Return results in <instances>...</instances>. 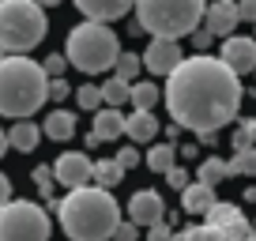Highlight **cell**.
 I'll use <instances>...</instances> for the list:
<instances>
[{
    "label": "cell",
    "mask_w": 256,
    "mask_h": 241,
    "mask_svg": "<svg viewBox=\"0 0 256 241\" xmlns=\"http://www.w3.org/2000/svg\"><path fill=\"white\" fill-rule=\"evenodd\" d=\"M166 110L181 128L196 136H215L241 110V80L222 56L196 53L166 76Z\"/></svg>",
    "instance_id": "cell-1"
},
{
    "label": "cell",
    "mask_w": 256,
    "mask_h": 241,
    "mask_svg": "<svg viewBox=\"0 0 256 241\" xmlns=\"http://www.w3.org/2000/svg\"><path fill=\"white\" fill-rule=\"evenodd\" d=\"M56 218L68 241H110L120 222V204L102 185L68 188V196L56 200Z\"/></svg>",
    "instance_id": "cell-2"
},
{
    "label": "cell",
    "mask_w": 256,
    "mask_h": 241,
    "mask_svg": "<svg viewBox=\"0 0 256 241\" xmlns=\"http://www.w3.org/2000/svg\"><path fill=\"white\" fill-rule=\"evenodd\" d=\"M49 102V76L38 60L8 53L0 60V113L4 117H34Z\"/></svg>",
    "instance_id": "cell-3"
},
{
    "label": "cell",
    "mask_w": 256,
    "mask_h": 241,
    "mask_svg": "<svg viewBox=\"0 0 256 241\" xmlns=\"http://www.w3.org/2000/svg\"><path fill=\"white\" fill-rule=\"evenodd\" d=\"M208 0H136V23L154 38H184L204 23Z\"/></svg>",
    "instance_id": "cell-4"
},
{
    "label": "cell",
    "mask_w": 256,
    "mask_h": 241,
    "mask_svg": "<svg viewBox=\"0 0 256 241\" xmlns=\"http://www.w3.org/2000/svg\"><path fill=\"white\" fill-rule=\"evenodd\" d=\"M117 56H120V42H117V34L110 30V23L87 19V23L72 26V34H68V60H72L80 72L98 76V72L117 64Z\"/></svg>",
    "instance_id": "cell-5"
},
{
    "label": "cell",
    "mask_w": 256,
    "mask_h": 241,
    "mask_svg": "<svg viewBox=\"0 0 256 241\" xmlns=\"http://www.w3.org/2000/svg\"><path fill=\"white\" fill-rule=\"evenodd\" d=\"M49 30L46 8L38 0H0V49L30 53Z\"/></svg>",
    "instance_id": "cell-6"
},
{
    "label": "cell",
    "mask_w": 256,
    "mask_h": 241,
    "mask_svg": "<svg viewBox=\"0 0 256 241\" xmlns=\"http://www.w3.org/2000/svg\"><path fill=\"white\" fill-rule=\"evenodd\" d=\"M53 222L34 200H8L0 208V241H49Z\"/></svg>",
    "instance_id": "cell-7"
},
{
    "label": "cell",
    "mask_w": 256,
    "mask_h": 241,
    "mask_svg": "<svg viewBox=\"0 0 256 241\" xmlns=\"http://www.w3.org/2000/svg\"><path fill=\"white\" fill-rule=\"evenodd\" d=\"M90 170H94V162L83 151H64L60 158L53 162V177H56V185H64V188L90 185Z\"/></svg>",
    "instance_id": "cell-8"
},
{
    "label": "cell",
    "mask_w": 256,
    "mask_h": 241,
    "mask_svg": "<svg viewBox=\"0 0 256 241\" xmlns=\"http://www.w3.org/2000/svg\"><path fill=\"white\" fill-rule=\"evenodd\" d=\"M181 46H177V38H151V46L144 49V68L154 76H170L177 64H181Z\"/></svg>",
    "instance_id": "cell-9"
},
{
    "label": "cell",
    "mask_w": 256,
    "mask_h": 241,
    "mask_svg": "<svg viewBox=\"0 0 256 241\" xmlns=\"http://www.w3.org/2000/svg\"><path fill=\"white\" fill-rule=\"evenodd\" d=\"M230 64V72L238 76H248L256 72V38H245V34H230L222 42V53H218Z\"/></svg>",
    "instance_id": "cell-10"
},
{
    "label": "cell",
    "mask_w": 256,
    "mask_h": 241,
    "mask_svg": "<svg viewBox=\"0 0 256 241\" xmlns=\"http://www.w3.org/2000/svg\"><path fill=\"white\" fill-rule=\"evenodd\" d=\"M238 0H211L208 12H204V26H208L215 38H230L238 30Z\"/></svg>",
    "instance_id": "cell-11"
},
{
    "label": "cell",
    "mask_w": 256,
    "mask_h": 241,
    "mask_svg": "<svg viewBox=\"0 0 256 241\" xmlns=\"http://www.w3.org/2000/svg\"><path fill=\"white\" fill-rule=\"evenodd\" d=\"M162 215H166V200L158 192H151V188H144V192H136L128 200V218L136 226H154V222H162Z\"/></svg>",
    "instance_id": "cell-12"
},
{
    "label": "cell",
    "mask_w": 256,
    "mask_h": 241,
    "mask_svg": "<svg viewBox=\"0 0 256 241\" xmlns=\"http://www.w3.org/2000/svg\"><path fill=\"white\" fill-rule=\"evenodd\" d=\"M76 8H80L87 19L113 23V19H124L128 12L136 8V0H76Z\"/></svg>",
    "instance_id": "cell-13"
},
{
    "label": "cell",
    "mask_w": 256,
    "mask_h": 241,
    "mask_svg": "<svg viewBox=\"0 0 256 241\" xmlns=\"http://www.w3.org/2000/svg\"><path fill=\"white\" fill-rule=\"evenodd\" d=\"M215 208V185H204V181H188L181 188V211L184 215H208Z\"/></svg>",
    "instance_id": "cell-14"
},
{
    "label": "cell",
    "mask_w": 256,
    "mask_h": 241,
    "mask_svg": "<svg viewBox=\"0 0 256 241\" xmlns=\"http://www.w3.org/2000/svg\"><path fill=\"white\" fill-rule=\"evenodd\" d=\"M90 136H98V144H110V140L124 136V113L117 106H106V110H94V124H90Z\"/></svg>",
    "instance_id": "cell-15"
},
{
    "label": "cell",
    "mask_w": 256,
    "mask_h": 241,
    "mask_svg": "<svg viewBox=\"0 0 256 241\" xmlns=\"http://www.w3.org/2000/svg\"><path fill=\"white\" fill-rule=\"evenodd\" d=\"M124 136L132 140V144H151V140L158 136V117H154L151 110H132L124 117Z\"/></svg>",
    "instance_id": "cell-16"
},
{
    "label": "cell",
    "mask_w": 256,
    "mask_h": 241,
    "mask_svg": "<svg viewBox=\"0 0 256 241\" xmlns=\"http://www.w3.org/2000/svg\"><path fill=\"white\" fill-rule=\"evenodd\" d=\"M42 136H46V140H56V144L72 140V136H76V113L53 110V113L46 117V124H42Z\"/></svg>",
    "instance_id": "cell-17"
},
{
    "label": "cell",
    "mask_w": 256,
    "mask_h": 241,
    "mask_svg": "<svg viewBox=\"0 0 256 241\" xmlns=\"http://www.w3.org/2000/svg\"><path fill=\"white\" fill-rule=\"evenodd\" d=\"M38 136H42L38 124L23 117L8 128V147H16V151H38Z\"/></svg>",
    "instance_id": "cell-18"
},
{
    "label": "cell",
    "mask_w": 256,
    "mask_h": 241,
    "mask_svg": "<svg viewBox=\"0 0 256 241\" xmlns=\"http://www.w3.org/2000/svg\"><path fill=\"white\" fill-rule=\"evenodd\" d=\"M177 154H181V151H177L174 144H154L151 151L144 154V162L154 170V174H166L170 166H177Z\"/></svg>",
    "instance_id": "cell-19"
},
{
    "label": "cell",
    "mask_w": 256,
    "mask_h": 241,
    "mask_svg": "<svg viewBox=\"0 0 256 241\" xmlns=\"http://www.w3.org/2000/svg\"><path fill=\"white\" fill-rule=\"evenodd\" d=\"M90 181H98L102 188H113V185L124 181V170H120L113 158H102V162H94V170H90Z\"/></svg>",
    "instance_id": "cell-20"
},
{
    "label": "cell",
    "mask_w": 256,
    "mask_h": 241,
    "mask_svg": "<svg viewBox=\"0 0 256 241\" xmlns=\"http://www.w3.org/2000/svg\"><path fill=\"white\" fill-rule=\"evenodd\" d=\"M128 98H132V83H128V80L113 76V80L102 83V102H106V106H124Z\"/></svg>",
    "instance_id": "cell-21"
},
{
    "label": "cell",
    "mask_w": 256,
    "mask_h": 241,
    "mask_svg": "<svg viewBox=\"0 0 256 241\" xmlns=\"http://www.w3.org/2000/svg\"><path fill=\"white\" fill-rule=\"evenodd\" d=\"M230 177V166H226L218 154H211V158L200 162V170H196V181H204V185H215V181H226Z\"/></svg>",
    "instance_id": "cell-22"
},
{
    "label": "cell",
    "mask_w": 256,
    "mask_h": 241,
    "mask_svg": "<svg viewBox=\"0 0 256 241\" xmlns=\"http://www.w3.org/2000/svg\"><path fill=\"white\" fill-rule=\"evenodd\" d=\"M226 166H230V177H256V147L234 151V158Z\"/></svg>",
    "instance_id": "cell-23"
},
{
    "label": "cell",
    "mask_w": 256,
    "mask_h": 241,
    "mask_svg": "<svg viewBox=\"0 0 256 241\" xmlns=\"http://www.w3.org/2000/svg\"><path fill=\"white\" fill-rule=\"evenodd\" d=\"M158 83H132V102H136V110H154L158 106Z\"/></svg>",
    "instance_id": "cell-24"
},
{
    "label": "cell",
    "mask_w": 256,
    "mask_h": 241,
    "mask_svg": "<svg viewBox=\"0 0 256 241\" xmlns=\"http://www.w3.org/2000/svg\"><path fill=\"white\" fill-rule=\"evenodd\" d=\"M30 181L38 185V192L46 196V204H53V208H56V200H53V185H56V177H53V166H34Z\"/></svg>",
    "instance_id": "cell-25"
},
{
    "label": "cell",
    "mask_w": 256,
    "mask_h": 241,
    "mask_svg": "<svg viewBox=\"0 0 256 241\" xmlns=\"http://www.w3.org/2000/svg\"><path fill=\"white\" fill-rule=\"evenodd\" d=\"M245 147H256V117L238 120L234 128V151H245Z\"/></svg>",
    "instance_id": "cell-26"
},
{
    "label": "cell",
    "mask_w": 256,
    "mask_h": 241,
    "mask_svg": "<svg viewBox=\"0 0 256 241\" xmlns=\"http://www.w3.org/2000/svg\"><path fill=\"white\" fill-rule=\"evenodd\" d=\"M113 68H117V76H120V80H128V83H132V80L140 76V68H144V56H136V53H120Z\"/></svg>",
    "instance_id": "cell-27"
},
{
    "label": "cell",
    "mask_w": 256,
    "mask_h": 241,
    "mask_svg": "<svg viewBox=\"0 0 256 241\" xmlns=\"http://www.w3.org/2000/svg\"><path fill=\"white\" fill-rule=\"evenodd\" d=\"M76 102H80V110H98L102 106V87H94V83L76 87Z\"/></svg>",
    "instance_id": "cell-28"
},
{
    "label": "cell",
    "mask_w": 256,
    "mask_h": 241,
    "mask_svg": "<svg viewBox=\"0 0 256 241\" xmlns=\"http://www.w3.org/2000/svg\"><path fill=\"white\" fill-rule=\"evenodd\" d=\"M113 162H117V166L128 174V170H136L140 162H144V154H140L136 147H124V151H117V154H113Z\"/></svg>",
    "instance_id": "cell-29"
},
{
    "label": "cell",
    "mask_w": 256,
    "mask_h": 241,
    "mask_svg": "<svg viewBox=\"0 0 256 241\" xmlns=\"http://www.w3.org/2000/svg\"><path fill=\"white\" fill-rule=\"evenodd\" d=\"M42 68H46L49 80H53V76H64V68H68V53H49L46 60H42Z\"/></svg>",
    "instance_id": "cell-30"
},
{
    "label": "cell",
    "mask_w": 256,
    "mask_h": 241,
    "mask_svg": "<svg viewBox=\"0 0 256 241\" xmlns=\"http://www.w3.org/2000/svg\"><path fill=\"white\" fill-rule=\"evenodd\" d=\"M162 177H166V185H170V188H177V192L188 185V170H184V166H170Z\"/></svg>",
    "instance_id": "cell-31"
},
{
    "label": "cell",
    "mask_w": 256,
    "mask_h": 241,
    "mask_svg": "<svg viewBox=\"0 0 256 241\" xmlns=\"http://www.w3.org/2000/svg\"><path fill=\"white\" fill-rule=\"evenodd\" d=\"M68 94H72L68 80H64V76H53V80H49V98H53V102H64Z\"/></svg>",
    "instance_id": "cell-32"
},
{
    "label": "cell",
    "mask_w": 256,
    "mask_h": 241,
    "mask_svg": "<svg viewBox=\"0 0 256 241\" xmlns=\"http://www.w3.org/2000/svg\"><path fill=\"white\" fill-rule=\"evenodd\" d=\"M147 241H174V226L162 218V222H154V226H147Z\"/></svg>",
    "instance_id": "cell-33"
},
{
    "label": "cell",
    "mask_w": 256,
    "mask_h": 241,
    "mask_svg": "<svg viewBox=\"0 0 256 241\" xmlns=\"http://www.w3.org/2000/svg\"><path fill=\"white\" fill-rule=\"evenodd\" d=\"M113 241H140V226L128 218V222H117V230H113Z\"/></svg>",
    "instance_id": "cell-34"
},
{
    "label": "cell",
    "mask_w": 256,
    "mask_h": 241,
    "mask_svg": "<svg viewBox=\"0 0 256 241\" xmlns=\"http://www.w3.org/2000/svg\"><path fill=\"white\" fill-rule=\"evenodd\" d=\"M238 19L256 23V0H238Z\"/></svg>",
    "instance_id": "cell-35"
},
{
    "label": "cell",
    "mask_w": 256,
    "mask_h": 241,
    "mask_svg": "<svg viewBox=\"0 0 256 241\" xmlns=\"http://www.w3.org/2000/svg\"><path fill=\"white\" fill-rule=\"evenodd\" d=\"M211 38H215V34H211L208 26H204V30H192V42H196V49H200V53L211 46Z\"/></svg>",
    "instance_id": "cell-36"
},
{
    "label": "cell",
    "mask_w": 256,
    "mask_h": 241,
    "mask_svg": "<svg viewBox=\"0 0 256 241\" xmlns=\"http://www.w3.org/2000/svg\"><path fill=\"white\" fill-rule=\"evenodd\" d=\"M8 200H12V181H8L4 174H0V208H4Z\"/></svg>",
    "instance_id": "cell-37"
},
{
    "label": "cell",
    "mask_w": 256,
    "mask_h": 241,
    "mask_svg": "<svg viewBox=\"0 0 256 241\" xmlns=\"http://www.w3.org/2000/svg\"><path fill=\"white\" fill-rule=\"evenodd\" d=\"M4 151H8V132L0 128V154H4Z\"/></svg>",
    "instance_id": "cell-38"
},
{
    "label": "cell",
    "mask_w": 256,
    "mask_h": 241,
    "mask_svg": "<svg viewBox=\"0 0 256 241\" xmlns=\"http://www.w3.org/2000/svg\"><path fill=\"white\" fill-rule=\"evenodd\" d=\"M245 200H248V204H256V188H245Z\"/></svg>",
    "instance_id": "cell-39"
},
{
    "label": "cell",
    "mask_w": 256,
    "mask_h": 241,
    "mask_svg": "<svg viewBox=\"0 0 256 241\" xmlns=\"http://www.w3.org/2000/svg\"><path fill=\"white\" fill-rule=\"evenodd\" d=\"M42 8H53V4H64V0H38Z\"/></svg>",
    "instance_id": "cell-40"
},
{
    "label": "cell",
    "mask_w": 256,
    "mask_h": 241,
    "mask_svg": "<svg viewBox=\"0 0 256 241\" xmlns=\"http://www.w3.org/2000/svg\"><path fill=\"white\" fill-rule=\"evenodd\" d=\"M252 230H256V222H252Z\"/></svg>",
    "instance_id": "cell-41"
}]
</instances>
